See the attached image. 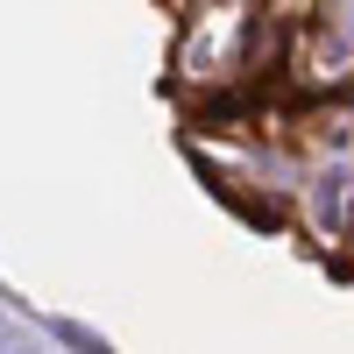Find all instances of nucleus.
<instances>
[]
</instances>
